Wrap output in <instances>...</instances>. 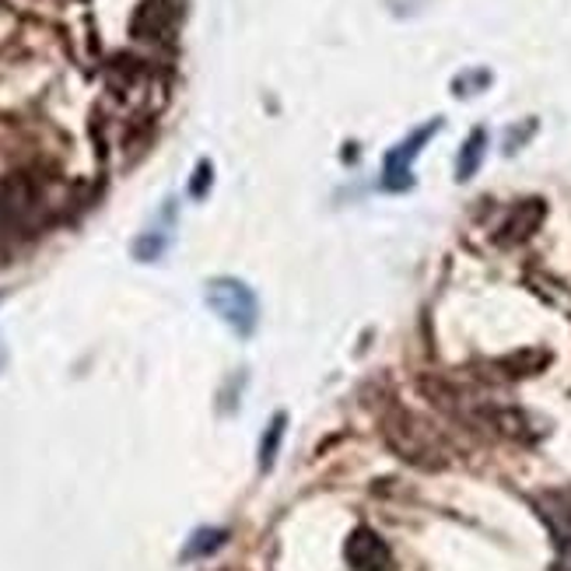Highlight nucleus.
<instances>
[{"label":"nucleus","mask_w":571,"mask_h":571,"mask_svg":"<svg viewBox=\"0 0 571 571\" xmlns=\"http://www.w3.org/2000/svg\"><path fill=\"white\" fill-rule=\"evenodd\" d=\"M484 151H487V131H473L467 137L463 151H459V158H456V179L459 183H467V179L477 176V169L484 162Z\"/></svg>","instance_id":"0eeeda50"},{"label":"nucleus","mask_w":571,"mask_h":571,"mask_svg":"<svg viewBox=\"0 0 571 571\" xmlns=\"http://www.w3.org/2000/svg\"><path fill=\"white\" fill-rule=\"evenodd\" d=\"M176 22V11L169 8V0H145L134 14V36L137 39H165Z\"/></svg>","instance_id":"39448f33"},{"label":"nucleus","mask_w":571,"mask_h":571,"mask_svg":"<svg viewBox=\"0 0 571 571\" xmlns=\"http://www.w3.org/2000/svg\"><path fill=\"white\" fill-rule=\"evenodd\" d=\"M544 218H547V208H544V200H519L516 208L505 214L501 221V228H498V246H519V243H526L530 235L544 225Z\"/></svg>","instance_id":"7ed1b4c3"},{"label":"nucleus","mask_w":571,"mask_h":571,"mask_svg":"<svg viewBox=\"0 0 571 571\" xmlns=\"http://www.w3.org/2000/svg\"><path fill=\"white\" fill-rule=\"evenodd\" d=\"M284 421H288V418L277 414L274 424H271V432L263 435V446H260V467H263V470L271 467L274 456H277V446H281V438H284Z\"/></svg>","instance_id":"1a4fd4ad"},{"label":"nucleus","mask_w":571,"mask_h":571,"mask_svg":"<svg viewBox=\"0 0 571 571\" xmlns=\"http://www.w3.org/2000/svg\"><path fill=\"white\" fill-rule=\"evenodd\" d=\"M208 186H211V162H200L197 165V179L189 183V194L203 197V194H208Z\"/></svg>","instance_id":"9b49d317"},{"label":"nucleus","mask_w":571,"mask_h":571,"mask_svg":"<svg viewBox=\"0 0 571 571\" xmlns=\"http://www.w3.org/2000/svg\"><path fill=\"white\" fill-rule=\"evenodd\" d=\"M208 306L225 320L235 333H243L249 337L252 330H257V320H260V301L252 295L249 284L235 281V277H214L208 284Z\"/></svg>","instance_id":"f257e3e1"},{"label":"nucleus","mask_w":571,"mask_h":571,"mask_svg":"<svg viewBox=\"0 0 571 571\" xmlns=\"http://www.w3.org/2000/svg\"><path fill=\"white\" fill-rule=\"evenodd\" d=\"M347 561H351V568L358 571H386L389 568V547L383 544V536H378L375 530L361 526L355 530L351 536H347Z\"/></svg>","instance_id":"20e7f679"},{"label":"nucleus","mask_w":571,"mask_h":571,"mask_svg":"<svg viewBox=\"0 0 571 571\" xmlns=\"http://www.w3.org/2000/svg\"><path fill=\"white\" fill-rule=\"evenodd\" d=\"M221 541H225V530H197L183 554L186 558H200V554H211L214 547H221Z\"/></svg>","instance_id":"6e6552de"},{"label":"nucleus","mask_w":571,"mask_h":571,"mask_svg":"<svg viewBox=\"0 0 571 571\" xmlns=\"http://www.w3.org/2000/svg\"><path fill=\"white\" fill-rule=\"evenodd\" d=\"M541 509L561 554H571V491H554L541 501Z\"/></svg>","instance_id":"423d86ee"},{"label":"nucleus","mask_w":571,"mask_h":571,"mask_svg":"<svg viewBox=\"0 0 571 571\" xmlns=\"http://www.w3.org/2000/svg\"><path fill=\"white\" fill-rule=\"evenodd\" d=\"M491 85V71H467V74H459L456 82H452V88H456V95L463 99V95H477V91H484Z\"/></svg>","instance_id":"9d476101"},{"label":"nucleus","mask_w":571,"mask_h":571,"mask_svg":"<svg viewBox=\"0 0 571 571\" xmlns=\"http://www.w3.org/2000/svg\"><path fill=\"white\" fill-rule=\"evenodd\" d=\"M550 571H571V554H561V558H558V564H554Z\"/></svg>","instance_id":"f8f14e48"},{"label":"nucleus","mask_w":571,"mask_h":571,"mask_svg":"<svg viewBox=\"0 0 571 571\" xmlns=\"http://www.w3.org/2000/svg\"><path fill=\"white\" fill-rule=\"evenodd\" d=\"M442 131V120H432L418 126L414 134H410L407 140H400L383 162V189H389V194H404V189L414 186V176H410V165H414V158L421 154V148L432 140L435 134Z\"/></svg>","instance_id":"f03ea898"}]
</instances>
